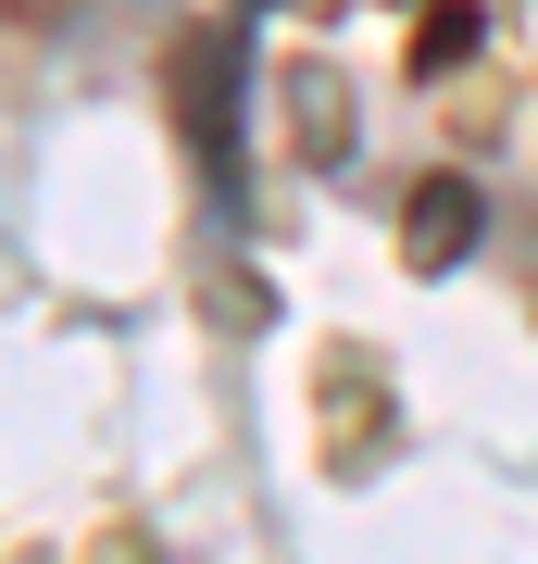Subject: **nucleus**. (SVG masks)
Returning <instances> with one entry per match:
<instances>
[]
</instances>
